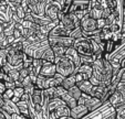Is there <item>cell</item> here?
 <instances>
[{"label":"cell","mask_w":125,"mask_h":119,"mask_svg":"<svg viewBox=\"0 0 125 119\" xmlns=\"http://www.w3.org/2000/svg\"><path fill=\"white\" fill-rule=\"evenodd\" d=\"M13 37L16 40H19L21 37H23V27L20 23H16L13 30Z\"/></svg>","instance_id":"obj_28"},{"label":"cell","mask_w":125,"mask_h":119,"mask_svg":"<svg viewBox=\"0 0 125 119\" xmlns=\"http://www.w3.org/2000/svg\"><path fill=\"white\" fill-rule=\"evenodd\" d=\"M80 29L82 31L83 37L85 39H91L92 37L99 34V29H97L96 20L92 19L89 13L83 17V19L80 21Z\"/></svg>","instance_id":"obj_2"},{"label":"cell","mask_w":125,"mask_h":119,"mask_svg":"<svg viewBox=\"0 0 125 119\" xmlns=\"http://www.w3.org/2000/svg\"><path fill=\"white\" fill-rule=\"evenodd\" d=\"M59 12H60L59 0H48L44 10V16L48 17L52 22H59V20H58Z\"/></svg>","instance_id":"obj_5"},{"label":"cell","mask_w":125,"mask_h":119,"mask_svg":"<svg viewBox=\"0 0 125 119\" xmlns=\"http://www.w3.org/2000/svg\"><path fill=\"white\" fill-rule=\"evenodd\" d=\"M90 114L89 109L84 105H78L74 108H72L70 111V117L73 119H83Z\"/></svg>","instance_id":"obj_12"},{"label":"cell","mask_w":125,"mask_h":119,"mask_svg":"<svg viewBox=\"0 0 125 119\" xmlns=\"http://www.w3.org/2000/svg\"><path fill=\"white\" fill-rule=\"evenodd\" d=\"M65 55L70 58L71 61L73 62V64L75 65L76 70L81 66V62H80V55L78 54V52L73 49V47H69L66 49V52H65Z\"/></svg>","instance_id":"obj_14"},{"label":"cell","mask_w":125,"mask_h":119,"mask_svg":"<svg viewBox=\"0 0 125 119\" xmlns=\"http://www.w3.org/2000/svg\"><path fill=\"white\" fill-rule=\"evenodd\" d=\"M104 92H105V87H103V86H93L90 96H92V97H94V98H97V99L101 101L102 96L104 95Z\"/></svg>","instance_id":"obj_24"},{"label":"cell","mask_w":125,"mask_h":119,"mask_svg":"<svg viewBox=\"0 0 125 119\" xmlns=\"http://www.w3.org/2000/svg\"><path fill=\"white\" fill-rule=\"evenodd\" d=\"M61 99L63 101V103L65 104V105L68 106L70 109H72V108H74L75 106H78V101H76L73 97H71V96L68 94V92H66V93L62 96Z\"/></svg>","instance_id":"obj_20"},{"label":"cell","mask_w":125,"mask_h":119,"mask_svg":"<svg viewBox=\"0 0 125 119\" xmlns=\"http://www.w3.org/2000/svg\"><path fill=\"white\" fill-rule=\"evenodd\" d=\"M1 109L5 110V111L8 112L9 115L19 114V109H18L17 105L12 103L11 101H3V106L1 107Z\"/></svg>","instance_id":"obj_16"},{"label":"cell","mask_w":125,"mask_h":119,"mask_svg":"<svg viewBox=\"0 0 125 119\" xmlns=\"http://www.w3.org/2000/svg\"><path fill=\"white\" fill-rule=\"evenodd\" d=\"M57 74V68H55V64L54 63H51V62H44L42 61V66H41V70H40V74L41 76L43 77H53L54 75ZM38 75V76H39Z\"/></svg>","instance_id":"obj_10"},{"label":"cell","mask_w":125,"mask_h":119,"mask_svg":"<svg viewBox=\"0 0 125 119\" xmlns=\"http://www.w3.org/2000/svg\"><path fill=\"white\" fill-rule=\"evenodd\" d=\"M123 10L125 11V0H123Z\"/></svg>","instance_id":"obj_52"},{"label":"cell","mask_w":125,"mask_h":119,"mask_svg":"<svg viewBox=\"0 0 125 119\" xmlns=\"http://www.w3.org/2000/svg\"><path fill=\"white\" fill-rule=\"evenodd\" d=\"M1 96L3 101H11V98L13 97V89H6V92Z\"/></svg>","instance_id":"obj_40"},{"label":"cell","mask_w":125,"mask_h":119,"mask_svg":"<svg viewBox=\"0 0 125 119\" xmlns=\"http://www.w3.org/2000/svg\"><path fill=\"white\" fill-rule=\"evenodd\" d=\"M68 94L71 96V97H73L76 101H78V99L81 97V96H82V93H81L80 88H79L76 85H75V86H73L72 88L69 89V91H68Z\"/></svg>","instance_id":"obj_29"},{"label":"cell","mask_w":125,"mask_h":119,"mask_svg":"<svg viewBox=\"0 0 125 119\" xmlns=\"http://www.w3.org/2000/svg\"><path fill=\"white\" fill-rule=\"evenodd\" d=\"M8 76H9V78L11 79V81H13V82L19 81V72L16 70H11V68H10L9 73H8Z\"/></svg>","instance_id":"obj_37"},{"label":"cell","mask_w":125,"mask_h":119,"mask_svg":"<svg viewBox=\"0 0 125 119\" xmlns=\"http://www.w3.org/2000/svg\"><path fill=\"white\" fill-rule=\"evenodd\" d=\"M54 111H55V115H57L58 119H59V118H64V117H70L71 109L66 105H62V106H60V107H58Z\"/></svg>","instance_id":"obj_19"},{"label":"cell","mask_w":125,"mask_h":119,"mask_svg":"<svg viewBox=\"0 0 125 119\" xmlns=\"http://www.w3.org/2000/svg\"><path fill=\"white\" fill-rule=\"evenodd\" d=\"M124 58H125V45H123L122 47H120L118 50H116L114 53L110 54V55L106 57V60H107V61L113 60V61L120 62V63H121Z\"/></svg>","instance_id":"obj_15"},{"label":"cell","mask_w":125,"mask_h":119,"mask_svg":"<svg viewBox=\"0 0 125 119\" xmlns=\"http://www.w3.org/2000/svg\"><path fill=\"white\" fill-rule=\"evenodd\" d=\"M6 85H5V83L3 82H0V95H2L3 93L6 92Z\"/></svg>","instance_id":"obj_47"},{"label":"cell","mask_w":125,"mask_h":119,"mask_svg":"<svg viewBox=\"0 0 125 119\" xmlns=\"http://www.w3.org/2000/svg\"><path fill=\"white\" fill-rule=\"evenodd\" d=\"M32 61L33 58L32 57H29V56H27L26 54H24L23 56V63H22V66H23V68H30L31 66H32Z\"/></svg>","instance_id":"obj_36"},{"label":"cell","mask_w":125,"mask_h":119,"mask_svg":"<svg viewBox=\"0 0 125 119\" xmlns=\"http://www.w3.org/2000/svg\"><path fill=\"white\" fill-rule=\"evenodd\" d=\"M104 119H116V117H115V112H114V114H112V115H110L109 117H106V118H104Z\"/></svg>","instance_id":"obj_48"},{"label":"cell","mask_w":125,"mask_h":119,"mask_svg":"<svg viewBox=\"0 0 125 119\" xmlns=\"http://www.w3.org/2000/svg\"><path fill=\"white\" fill-rule=\"evenodd\" d=\"M7 64V51L0 50V66L2 67Z\"/></svg>","instance_id":"obj_38"},{"label":"cell","mask_w":125,"mask_h":119,"mask_svg":"<svg viewBox=\"0 0 125 119\" xmlns=\"http://www.w3.org/2000/svg\"><path fill=\"white\" fill-rule=\"evenodd\" d=\"M72 47L78 52L79 55H83V56L92 55V47H91V42L89 39L81 37V39L74 40V43Z\"/></svg>","instance_id":"obj_4"},{"label":"cell","mask_w":125,"mask_h":119,"mask_svg":"<svg viewBox=\"0 0 125 119\" xmlns=\"http://www.w3.org/2000/svg\"><path fill=\"white\" fill-rule=\"evenodd\" d=\"M3 101H5L2 99V96L0 95V108H1V107L3 106Z\"/></svg>","instance_id":"obj_51"},{"label":"cell","mask_w":125,"mask_h":119,"mask_svg":"<svg viewBox=\"0 0 125 119\" xmlns=\"http://www.w3.org/2000/svg\"><path fill=\"white\" fill-rule=\"evenodd\" d=\"M76 86L80 88L81 93L85 94V95H90L91 91H92L93 85L90 83V81H83V82H80L76 84Z\"/></svg>","instance_id":"obj_18"},{"label":"cell","mask_w":125,"mask_h":119,"mask_svg":"<svg viewBox=\"0 0 125 119\" xmlns=\"http://www.w3.org/2000/svg\"><path fill=\"white\" fill-rule=\"evenodd\" d=\"M69 33L73 32L74 30L80 28V20L76 18V16L74 13H68L64 14L63 18L60 20L59 22Z\"/></svg>","instance_id":"obj_3"},{"label":"cell","mask_w":125,"mask_h":119,"mask_svg":"<svg viewBox=\"0 0 125 119\" xmlns=\"http://www.w3.org/2000/svg\"><path fill=\"white\" fill-rule=\"evenodd\" d=\"M90 5V0H72L69 13H75L80 11H87Z\"/></svg>","instance_id":"obj_11"},{"label":"cell","mask_w":125,"mask_h":119,"mask_svg":"<svg viewBox=\"0 0 125 119\" xmlns=\"http://www.w3.org/2000/svg\"><path fill=\"white\" fill-rule=\"evenodd\" d=\"M8 6H0V22H10L7 14Z\"/></svg>","instance_id":"obj_33"},{"label":"cell","mask_w":125,"mask_h":119,"mask_svg":"<svg viewBox=\"0 0 125 119\" xmlns=\"http://www.w3.org/2000/svg\"><path fill=\"white\" fill-rule=\"evenodd\" d=\"M82 97L84 98V106L89 109V112H93L95 110H97L102 105V103L100 99L97 98H94L90 95H85V94H82Z\"/></svg>","instance_id":"obj_9"},{"label":"cell","mask_w":125,"mask_h":119,"mask_svg":"<svg viewBox=\"0 0 125 119\" xmlns=\"http://www.w3.org/2000/svg\"><path fill=\"white\" fill-rule=\"evenodd\" d=\"M51 49H52L53 54H54V60H57V58H61L62 56L65 55V52H66L65 47H62V46H51Z\"/></svg>","instance_id":"obj_27"},{"label":"cell","mask_w":125,"mask_h":119,"mask_svg":"<svg viewBox=\"0 0 125 119\" xmlns=\"http://www.w3.org/2000/svg\"><path fill=\"white\" fill-rule=\"evenodd\" d=\"M116 92L120 94L122 99L125 101V83H120V84L116 86Z\"/></svg>","instance_id":"obj_35"},{"label":"cell","mask_w":125,"mask_h":119,"mask_svg":"<svg viewBox=\"0 0 125 119\" xmlns=\"http://www.w3.org/2000/svg\"><path fill=\"white\" fill-rule=\"evenodd\" d=\"M11 119H28L27 117L22 116L21 114H12L11 115Z\"/></svg>","instance_id":"obj_46"},{"label":"cell","mask_w":125,"mask_h":119,"mask_svg":"<svg viewBox=\"0 0 125 119\" xmlns=\"http://www.w3.org/2000/svg\"><path fill=\"white\" fill-rule=\"evenodd\" d=\"M76 85V81H75V76L74 75H71V76H68V77H64L63 81H62V84L61 86L65 89L66 92L69 91L70 88H72L73 86Z\"/></svg>","instance_id":"obj_17"},{"label":"cell","mask_w":125,"mask_h":119,"mask_svg":"<svg viewBox=\"0 0 125 119\" xmlns=\"http://www.w3.org/2000/svg\"><path fill=\"white\" fill-rule=\"evenodd\" d=\"M42 66V60H34L32 61V72L34 73L37 76L40 74V70Z\"/></svg>","instance_id":"obj_31"},{"label":"cell","mask_w":125,"mask_h":119,"mask_svg":"<svg viewBox=\"0 0 125 119\" xmlns=\"http://www.w3.org/2000/svg\"><path fill=\"white\" fill-rule=\"evenodd\" d=\"M59 3H60V11L63 14H68L71 5H72V0H59Z\"/></svg>","instance_id":"obj_26"},{"label":"cell","mask_w":125,"mask_h":119,"mask_svg":"<svg viewBox=\"0 0 125 119\" xmlns=\"http://www.w3.org/2000/svg\"><path fill=\"white\" fill-rule=\"evenodd\" d=\"M76 72L80 73V74L84 75L87 79H90V77L92 76V73H93V68H92V65H81L80 67L76 70Z\"/></svg>","instance_id":"obj_21"},{"label":"cell","mask_w":125,"mask_h":119,"mask_svg":"<svg viewBox=\"0 0 125 119\" xmlns=\"http://www.w3.org/2000/svg\"><path fill=\"white\" fill-rule=\"evenodd\" d=\"M62 105H65V104L63 103V101H62L61 98H53V99L49 101V112L54 111L58 107H60Z\"/></svg>","instance_id":"obj_25"},{"label":"cell","mask_w":125,"mask_h":119,"mask_svg":"<svg viewBox=\"0 0 125 119\" xmlns=\"http://www.w3.org/2000/svg\"><path fill=\"white\" fill-rule=\"evenodd\" d=\"M41 60L44 61V62H51V63H54V54H53V52H52V49H51L50 45L44 50Z\"/></svg>","instance_id":"obj_22"},{"label":"cell","mask_w":125,"mask_h":119,"mask_svg":"<svg viewBox=\"0 0 125 119\" xmlns=\"http://www.w3.org/2000/svg\"><path fill=\"white\" fill-rule=\"evenodd\" d=\"M96 24H97V29H99V30H102L103 28L106 27L104 19H99V20H96Z\"/></svg>","instance_id":"obj_44"},{"label":"cell","mask_w":125,"mask_h":119,"mask_svg":"<svg viewBox=\"0 0 125 119\" xmlns=\"http://www.w3.org/2000/svg\"><path fill=\"white\" fill-rule=\"evenodd\" d=\"M8 46H9V43H8L7 37L3 33H0V50H6Z\"/></svg>","instance_id":"obj_34"},{"label":"cell","mask_w":125,"mask_h":119,"mask_svg":"<svg viewBox=\"0 0 125 119\" xmlns=\"http://www.w3.org/2000/svg\"><path fill=\"white\" fill-rule=\"evenodd\" d=\"M28 75H29V71L27 70V68H23V67H22L21 70L19 71V82L22 83V81H23V79L26 78Z\"/></svg>","instance_id":"obj_43"},{"label":"cell","mask_w":125,"mask_h":119,"mask_svg":"<svg viewBox=\"0 0 125 119\" xmlns=\"http://www.w3.org/2000/svg\"><path fill=\"white\" fill-rule=\"evenodd\" d=\"M20 101H24V103H29V101H30V95H28V94L24 93L23 95L21 96Z\"/></svg>","instance_id":"obj_45"},{"label":"cell","mask_w":125,"mask_h":119,"mask_svg":"<svg viewBox=\"0 0 125 119\" xmlns=\"http://www.w3.org/2000/svg\"><path fill=\"white\" fill-rule=\"evenodd\" d=\"M14 84H16V87H22V83H21V82H19V81L14 82Z\"/></svg>","instance_id":"obj_49"},{"label":"cell","mask_w":125,"mask_h":119,"mask_svg":"<svg viewBox=\"0 0 125 119\" xmlns=\"http://www.w3.org/2000/svg\"><path fill=\"white\" fill-rule=\"evenodd\" d=\"M54 64H55V68H57V73L63 77L74 75L76 72L75 65L66 55L62 56L61 58L54 60Z\"/></svg>","instance_id":"obj_1"},{"label":"cell","mask_w":125,"mask_h":119,"mask_svg":"<svg viewBox=\"0 0 125 119\" xmlns=\"http://www.w3.org/2000/svg\"><path fill=\"white\" fill-rule=\"evenodd\" d=\"M59 119H73V118H71V117H64V118H59Z\"/></svg>","instance_id":"obj_53"},{"label":"cell","mask_w":125,"mask_h":119,"mask_svg":"<svg viewBox=\"0 0 125 119\" xmlns=\"http://www.w3.org/2000/svg\"><path fill=\"white\" fill-rule=\"evenodd\" d=\"M65 93H66V91L62 86H58L54 88V97L55 98H61Z\"/></svg>","instance_id":"obj_39"},{"label":"cell","mask_w":125,"mask_h":119,"mask_svg":"<svg viewBox=\"0 0 125 119\" xmlns=\"http://www.w3.org/2000/svg\"><path fill=\"white\" fill-rule=\"evenodd\" d=\"M14 26H16V23H14L13 21H10V22H8L7 27H6V28L3 29L2 33L6 35V37H10V35H13Z\"/></svg>","instance_id":"obj_32"},{"label":"cell","mask_w":125,"mask_h":119,"mask_svg":"<svg viewBox=\"0 0 125 119\" xmlns=\"http://www.w3.org/2000/svg\"><path fill=\"white\" fill-rule=\"evenodd\" d=\"M24 94V89L23 87H16L13 89V97H18L21 98V96Z\"/></svg>","instance_id":"obj_42"},{"label":"cell","mask_w":125,"mask_h":119,"mask_svg":"<svg viewBox=\"0 0 125 119\" xmlns=\"http://www.w3.org/2000/svg\"><path fill=\"white\" fill-rule=\"evenodd\" d=\"M50 46H62L69 49L73 46L74 40L71 37H48Z\"/></svg>","instance_id":"obj_7"},{"label":"cell","mask_w":125,"mask_h":119,"mask_svg":"<svg viewBox=\"0 0 125 119\" xmlns=\"http://www.w3.org/2000/svg\"><path fill=\"white\" fill-rule=\"evenodd\" d=\"M96 60L95 56L93 55H90V56H83V55H80V62H81V65H92L94 63V61Z\"/></svg>","instance_id":"obj_30"},{"label":"cell","mask_w":125,"mask_h":119,"mask_svg":"<svg viewBox=\"0 0 125 119\" xmlns=\"http://www.w3.org/2000/svg\"><path fill=\"white\" fill-rule=\"evenodd\" d=\"M18 109H19V114H21L22 116L27 117L29 119V105L28 103H24V101H19L18 103L16 104Z\"/></svg>","instance_id":"obj_23"},{"label":"cell","mask_w":125,"mask_h":119,"mask_svg":"<svg viewBox=\"0 0 125 119\" xmlns=\"http://www.w3.org/2000/svg\"><path fill=\"white\" fill-rule=\"evenodd\" d=\"M70 37H72L73 40H78V39H81V37H83V34H82V31H81V29H76V30H74L73 32L70 33Z\"/></svg>","instance_id":"obj_41"},{"label":"cell","mask_w":125,"mask_h":119,"mask_svg":"<svg viewBox=\"0 0 125 119\" xmlns=\"http://www.w3.org/2000/svg\"><path fill=\"white\" fill-rule=\"evenodd\" d=\"M121 68H123V70H125V58L123 60L122 62H121Z\"/></svg>","instance_id":"obj_50"},{"label":"cell","mask_w":125,"mask_h":119,"mask_svg":"<svg viewBox=\"0 0 125 119\" xmlns=\"http://www.w3.org/2000/svg\"><path fill=\"white\" fill-rule=\"evenodd\" d=\"M89 16L94 20H99L102 19V13H103V7H102L101 2L97 0H90V5H89Z\"/></svg>","instance_id":"obj_8"},{"label":"cell","mask_w":125,"mask_h":119,"mask_svg":"<svg viewBox=\"0 0 125 119\" xmlns=\"http://www.w3.org/2000/svg\"><path fill=\"white\" fill-rule=\"evenodd\" d=\"M70 37V33L59 23L58 26H55L52 29V31L48 35V37Z\"/></svg>","instance_id":"obj_13"},{"label":"cell","mask_w":125,"mask_h":119,"mask_svg":"<svg viewBox=\"0 0 125 119\" xmlns=\"http://www.w3.org/2000/svg\"><path fill=\"white\" fill-rule=\"evenodd\" d=\"M48 0H27L31 14L37 17H44V10Z\"/></svg>","instance_id":"obj_6"}]
</instances>
